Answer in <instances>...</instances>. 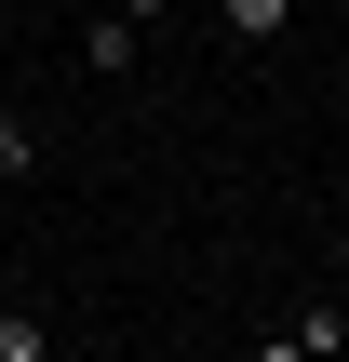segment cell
<instances>
[{"mask_svg": "<svg viewBox=\"0 0 349 362\" xmlns=\"http://www.w3.org/2000/svg\"><path fill=\"white\" fill-rule=\"evenodd\" d=\"M215 27H229V40H242V54H269V40H282V27H296V0H215Z\"/></svg>", "mask_w": 349, "mask_h": 362, "instance_id": "7a4b0ae2", "label": "cell"}, {"mask_svg": "<svg viewBox=\"0 0 349 362\" xmlns=\"http://www.w3.org/2000/svg\"><path fill=\"white\" fill-rule=\"evenodd\" d=\"M81 54H94V81H121V67H135V27H121V13H94V27H81Z\"/></svg>", "mask_w": 349, "mask_h": 362, "instance_id": "3957f363", "label": "cell"}, {"mask_svg": "<svg viewBox=\"0 0 349 362\" xmlns=\"http://www.w3.org/2000/svg\"><path fill=\"white\" fill-rule=\"evenodd\" d=\"M336 282H349V242H336Z\"/></svg>", "mask_w": 349, "mask_h": 362, "instance_id": "52a82bcc", "label": "cell"}, {"mask_svg": "<svg viewBox=\"0 0 349 362\" xmlns=\"http://www.w3.org/2000/svg\"><path fill=\"white\" fill-rule=\"evenodd\" d=\"M27 161H40V134H27V121H0V175H27Z\"/></svg>", "mask_w": 349, "mask_h": 362, "instance_id": "5b68a950", "label": "cell"}, {"mask_svg": "<svg viewBox=\"0 0 349 362\" xmlns=\"http://www.w3.org/2000/svg\"><path fill=\"white\" fill-rule=\"evenodd\" d=\"M0 362H54V322L40 309H0Z\"/></svg>", "mask_w": 349, "mask_h": 362, "instance_id": "277c9868", "label": "cell"}, {"mask_svg": "<svg viewBox=\"0 0 349 362\" xmlns=\"http://www.w3.org/2000/svg\"><path fill=\"white\" fill-rule=\"evenodd\" d=\"M108 13H121V27H135V40H148V27H161V13H175V0H108Z\"/></svg>", "mask_w": 349, "mask_h": 362, "instance_id": "8992f818", "label": "cell"}, {"mask_svg": "<svg viewBox=\"0 0 349 362\" xmlns=\"http://www.w3.org/2000/svg\"><path fill=\"white\" fill-rule=\"evenodd\" d=\"M256 362H349V322H336V309H309V322L256 336Z\"/></svg>", "mask_w": 349, "mask_h": 362, "instance_id": "6da1fadb", "label": "cell"}]
</instances>
